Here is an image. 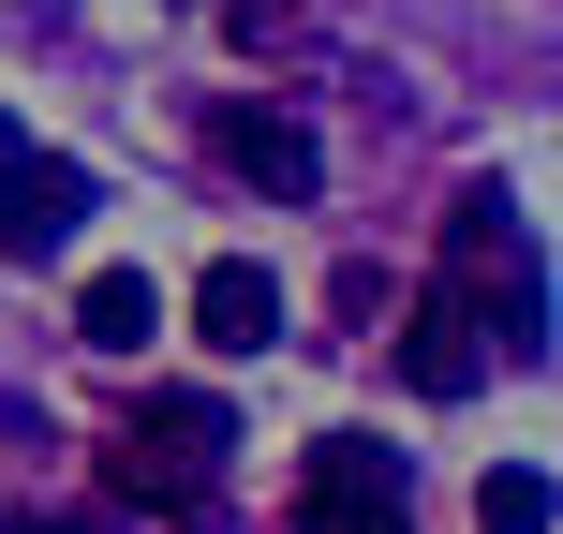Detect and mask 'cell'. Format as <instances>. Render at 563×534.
<instances>
[{
  "instance_id": "obj_1",
  "label": "cell",
  "mask_w": 563,
  "mask_h": 534,
  "mask_svg": "<svg viewBox=\"0 0 563 534\" xmlns=\"http://www.w3.org/2000/svg\"><path fill=\"white\" fill-rule=\"evenodd\" d=\"M223 446H238V416L208 386H164L134 431L104 446V490L119 505H148V520H208V490H223Z\"/></svg>"
},
{
  "instance_id": "obj_2",
  "label": "cell",
  "mask_w": 563,
  "mask_h": 534,
  "mask_svg": "<svg viewBox=\"0 0 563 534\" xmlns=\"http://www.w3.org/2000/svg\"><path fill=\"white\" fill-rule=\"evenodd\" d=\"M445 297L489 327V357H534V341H549V282H534V238L505 224V194H460L445 208Z\"/></svg>"
},
{
  "instance_id": "obj_3",
  "label": "cell",
  "mask_w": 563,
  "mask_h": 534,
  "mask_svg": "<svg viewBox=\"0 0 563 534\" xmlns=\"http://www.w3.org/2000/svg\"><path fill=\"white\" fill-rule=\"evenodd\" d=\"M75 238H89V164L0 134V253H15V268H59Z\"/></svg>"
},
{
  "instance_id": "obj_4",
  "label": "cell",
  "mask_w": 563,
  "mask_h": 534,
  "mask_svg": "<svg viewBox=\"0 0 563 534\" xmlns=\"http://www.w3.org/2000/svg\"><path fill=\"white\" fill-rule=\"evenodd\" d=\"M297 534H400V460L371 431H327L297 476Z\"/></svg>"
},
{
  "instance_id": "obj_5",
  "label": "cell",
  "mask_w": 563,
  "mask_h": 534,
  "mask_svg": "<svg viewBox=\"0 0 563 534\" xmlns=\"http://www.w3.org/2000/svg\"><path fill=\"white\" fill-rule=\"evenodd\" d=\"M208 149H223L253 194H282V208L327 194V149H311V119H282V105H223V119H208Z\"/></svg>"
},
{
  "instance_id": "obj_6",
  "label": "cell",
  "mask_w": 563,
  "mask_h": 534,
  "mask_svg": "<svg viewBox=\"0 0 563 534\" xmlns=\"http://www.w3.org/2000/svg\"><path fill=\"white\" fill-rule=\"evenodd\" d=\"M400 386H416V401H475V386H489V327L445 297V282L400 312Z\"/></svg>"
},
{
  "instance_id": "obj_7",
  "label": "cell",
  "mask_w": 563,
  "mask_h": 534,
  "mask_svg": "<svg viewBox=\"0 0 563 534\" xmlns=\"http://www.w3.org/2000/svg\"><path fill=\"white\" fill-rule=\"evenodd\" d=\"M194 341H208V357H267V341H282V282L253 253H223V268L194 282Z\"/></svg>"
},
{
  "instance_id": "obj_8",
  "label": "cell",
  "mask_w": 563,
  "mask_h": 534,
  "mask_svg": "<svg viewBox=\"0 0 563 534\" xmlns=\"http://www.w3.org/2000/svg\"><path fill=\"white\" fill-rule=\"evenodd\" d=\"M148 327H164V297H148V268H89V282H75V341H104V357H134Z\"/></svg>"
},
{
  "instance_id": "obj_9",
  "label": "cell",
  "mask_w": 563,
  "mask_h": 534,
  "mask_svg": "<svg viewBox=\"0 0 563 534\" xmlns=\"http://www.w3.org/2000/svg\"><path fill=\"white\" fill-rule=\"evenodd\" d=\"M475 520H489V534H549V520H563V490H549V476H519V460H489Z\"/></svg>"
},
{
  "instance_id": "obj_10",
  "label": "cell",
  "mask_w": 563,
  "mask_h": 534,
  "mask_svg": "<svg viewBox=\"0 0 563 534\" xmlns=\"http://www.w3.org/2000/svg\"><path fill=\"white\" fill-rule=\"evenodd\" d=\"M223 45H253V59H297V45H311V0H223Z\"/></svg>"
},
{
  "instance_id": "obj_11",
  "label": "cell",
  "mask_w": 563,
  "mask_h": 534,
  "mask_svg": "<svg viewBox=\"0 0 563 534\" xmlns=\"http://www.w3.org/2000/svg\"><path fill=\"white\" fill-rule=\"evenodd\" d=\"M0 534H75V520H0Z\"/></svg>"
}]
</instances>
